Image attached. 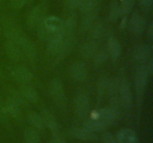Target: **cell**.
Returning a JSON list of instances; mask_svg holds the SVG:
<instances>
[{
  "label": "cell",
  "instance_id": "1",
  "mask_svg": "<svg viewBox=\"0 0 153 143\" xmlns=\"http://www.w3.org/2000/svg\"><path fill=\"white\" fill-rule=\"evenodd\" d=\"M116 95L120 105L125 108H130L132 104V94L128 83L125 79L114 80Z\"/></svg>",
  "mask_w": 153,
  "mask_h": 143
},
{
  "label": "cell",
  "instance_id": "2",
  "mask_svg": "<svg viewBox=\"0 0 153 143\" xmlns=\"http://www.w3.org/2000/svg\"><path fill=\"white\" fill-rule=\"evenodd\" d=\"M150 76L146 65L140 66L137 69L135 74V89L137 91V98H141L144 89L148 83V79Z\"/></svg>",
  "mask_w": 153,
  "mask_h": 143
},
{
  "label": "cell",
  "instance_id": "3",
  "mask_svg": "<svg viewBox=\"0 0 153 143\" xmlns=\"http://www.w3.org/2000/svg\"><path fill=\"white\" fill-rule=\"evenodd\" d=\"M15 43L19 46L22 55H25L30 60H34L36 57V49L31 40L22 34L17 37Z\"/></svg>",
  "mask_w": 153,
  "mask_h": 143
},
{
  "label": "cell",
  "instance_id": "4",
  "mask_svg": "<svg viewBox=\"0 0 153 143\" xmlns=\"http://www.w3.org/2000/svg\"><path fill=\"white\" fill-rule=\"evenodd\" d=\"M117 117V112L114 108H104L94 113L91 118L98 119L105 127L108 126L113 123Z\"/></svg>",
  "mask_w": 153,
  "mask_h": 143
},
{
  "label": "cell",
  "instance_id": "5",
  "mask_svg": "<svg viewBox=\"0 0 153 143\" xmlns=\"http://www.w3.org/2000/svg\"><path fill=\"white\" fill-rule=\"evenodd\" d=\"M49 94L57 104H61L64 100V91L62 82L58 78H55L50 82L49 86Z\"/></svg>",
  "mask_w": 153,
  "mask_h": 143
},
{
  "label": "cell",
  "instance_id": "6",
  "mask_svg": "<svg viewBox=\"0 0 153 143\" xmlns=\"http://www.w3.org/2000/svg\"><path fill=\"white\" fill-rule=\"evenodd\" d=\"M75 109L77 115L85 117L89 112L90 101L88 97L84 94H79L75 98Z\"/></svg>",
  "mask_w": 153,
  "mask_h": 143
},
{
  "label": "cell",
  "instance_id": "7",
  "mask_svg": "<svg viewBox=\"0 0 153 143\" xmlns=\"http://www.w3.org/2000/svg\"><path fill=\"white\" fill-rule=\"evenodd\" d=\"M11 75L20 83H27L32 80L31 72L25 66H17L11 70Z\"/></svg>",
  "mask_w": 153,
  "mask_h": 143
},
{
  "label": "cell",
  "instance_id": "8",
  "mask_svg": "<svg viewBox=\"0 0 153 143\" xmlns=\"http://www.w3.org/2000/svg\"><path fill=\"white\" fill-rule=\"evenodd\" d=\"M70 74L73 80L76 81H83L88 74L86 66L82 62L74 63L70 66Z\"/></svg>",
  "mask_w": 153,
  "mask_h": 143
},
{
  "label": "cell",
  "instance_id": "9",
  "mask_svg": "<svg viewBox=\"0 0 153 143\" xmlns=\"http://www.w3.org/2000/svg\"><path fill=\"white\" fill-rule=\"evenodd\" d=\"M152 53V49L148 45L140 44L134 48L132 52L133 57L140 62H145L150 57Z\"/></svg>",
  "mask_w": 153,
  "mask_h": 143
},
{
  "label": "cell",
  "instance_id": "10",
  "mask_svg": "<svg viewBox=\"0 0 153 143\" xmlns=\"http://www.w3.org/2000/svg\"><path fill=\"white\" fill-rule=\"evenodd\" d=\"M130 30L134 34L140 35L143 32L146 27V22L143 16L139 13H135L131 16L129 21Z\"/></svg>",
  "mask_w": 153,
  "mask_h": 143
},
{
  "label": "cell",
  "instance_id": "11",
  "mask_svg": "<svg viewBox=\"0 0 153 143\" xmlns=\"http://www.w3.org/2000/svg\"><path fill=\"white\" fill-rule=\"evenodd\" d=\"M70 133L74 138L84 141H91L97 139L95 132L87 128H76L70 130Z\"/></svg>",
  "mask_w": 153,
  "mask_h": 143
},
{
  "label": "cell",
  "instance_id": "12",
  "mask_svg": "<svg viewBox=\"0 0 153 143\" xmlns=\"http://www.w3.org/2000/svg\"><path fill=\"white\" fill-rule=\"evenodd\" d=\"M41 117L44 122L45 126L47 127L53 135L59 134L58 131V125L56 121V118L52 112L48 110H43L41 113Z\"/></svg>",
  "mask_w": 153,
  "mask_h": 143
},
{
  "label": "cell",
  "instance_id": "13",
  "mask_svg": "<svg viewBox=\"0 0 153 143\" xmlns=\"http://www.w3.org/2000/svg\"><path fill=\"white\" fill-rule=\"evenodd\" d=\"M5 50L7 57L11 60L19 61L22 58V53L19 46L15 42L7 40L5 43Z\"/></svg>",
  "mask_w": 153,
  "mask_h": 143
},
{
  "label": "cell",
  "instance_id": "14",
  "mask_svg": "<svg viewBox=\"0 0 153 143\" xmlns=\"http://www.w3.org/2000/svg\"><path fill=\"white\" fill-rule=\"evenodd\" d=\"M44 18V9L41 6H37V7H34L29 13L27 23L30 28H34Z\"/></svg>",
  "mask_w": 153,
  "mask_h": 143
},
{
  "label": "cell",
  "instance_id": "15",
  "mask_svg": "<svg viewBox=\"0 0 153 143\" xmlns=\"http://www.w3.org/2000/svg\"><path fill=\"white\" fill-rule=\"evenodd\" d=\"M43 24L48 30L51 32V34L54 32H57L63 29L64 22L56 16L45 17L43 20Z\"/></svg>",
  "mask_w": 153,
  "mask_h": 143
},
{
  "label": "cell",
  "instance_id": "16",
  "mask_svg": "<svg viewBox=\"0 0 153 143\" xmlns=\"http://www.w3.org/2000/svg\"><path fill=\"white\" fill-rule=\"evenodd\" d=\"M19 92L22 95L25 101L29 102H37L38 100V95L35 89L26 83H22L19 87Z\"/></svg>",
  "mask_w": 153,
  "mask_h": 143
},
{
  "label": "cell",
  "instance_id": "17",
  "mask_svg": "<svg viewBox=\"0 0 153 143\" xmlns=\"http://www.w3.org/2000/svg\"><path fill=\"white\" fill-rule=\"evenodd\" d=\"M116 138L118 143H135L137 141L135 133L129 129H123L120 130Z\"/></svg>",
  "mask_w": 153,
  "mask_h": 143
},
{
  "label": "cell",
  "instance_id": "18",
  "mask_svg": "<svg viewBox=\"0 0 153 143\" xmlns=\"http://www.w3.org/2000/svg\"><path fill=\"white\" fill-rule=\"evenodd\" d=\"M108 53L115 60L118 59L121 54V46L117 39L111 37L108 40Z\"/></svg>",
  "mask_w": 153,
  "mask_h": 143
},
{
  "label": "cell",
  "instance_id": "19",
  "mask_svg": "<svg viewBox=\"0 0 153 143\" xmlns=\"http://www.w3.org/2000/svg\"><path fill=\"white\" fill-rule=\"evenodd\" d=\"M4 105H5L6 111H7L8 116H11V117L16 118L20 115V106L10 99V98H7L5 101H4Z\"/></svg>",
  "mask_w": 153,
  "mask_h": 143
},
{
  "label": "cell",
  "instance_id": "20",
  "mask_svg": "<svg viewBox=\"0 0 153 143\" xmlns=\"http://www.w3.org/2000/svg\"><path fill=\"white\" fill-rule=\"evenodd\" d=\"M25 143H40V138L38 133L34 128H26L23 134Z\"/></svg>",
  "mask_w": 153,
  "mask_h": 143
},
{
  "label": "cell",
  "instance_id": "21",
  "mask_svg": "<svg viewBox=\"0 0 153 143\" xmlns=\"http://www.w3.org/2000/svg\"><path fill=\"white\" fill-rule=\"evenodd\" d=\"M28 120L33 128L38 130H42L44 128L45 125L41 116L36 113H30L28 116Z\"/></svg>",
  "mask_w": 153,
  "mask_h": 143
},
{
  "label": "cell",
  "instance_id": "22",
  "mask_svg": "<svg viewBox=\"0 0 153 143\" xmlns=\"http://www.w3.org/2000/svg\"><path fill=\"white\" fill-rule=\"evenodd\" d=\"M97 52V46L95 42L90 41L85 43L81 49V55L85 57H92Z\"/></svg>",
  "mask_w": 153,
  "mask_h": 143
},
{
  "label": "cell",
  "instance_id": "23",
  "mask_svg": "<svg viewBox=\"0 0 153 143\" xmlns=\"http://www.w3.org/2000/svg\"><path fill=\"white\" fill-rule=\"evenodd\" d=\"M43 20L36 26V28H37V34L38 38L43 42H45L48 41V40H49L51 36V32L45 26Z\"/></svg>",
  "mask_w": 153,
  "mask_h": 143
},
{
  "label": "cell",
  "instance_id": "24",
  "mask_svg": "<svg viewBox=\"0 0 153 143\" xmlns=\"http://www.w3.org/2000/svg\"><path fill=\"white\" fill-rule=\"evenodd\" d=\"M85 125L87 128L95 133L102 130L104 128H105V125L98 119H94V118H91L89 120L87 121Z\"/></svg>",
  "mask_w": 153,
  "mask_h": 143
},
{
  "label": "cell",
  "instance_id": "25",
  "mask_svg": "<svg viewBox=\"0 0 153 143\" xmlns=\"http://www.w3.org/2000/svg\"><path fill=\"white\" fill-rule=\"evenodd\" d=\"M121 14H122V12H121L120 6L117 2L113 3L111 5L110 13H109V17H110L111 20L112 22H115L119 19Z\"/></svg>",
  "mask_w": 153,
  "mask_h": 143
},
{
  "label": "cell",
  "instance_id": "26",
  "mask_svg": "<svg viewBox=\"0 0 153 143\" xmlns=\"http://www.w3.org/2000/svg\"><path fill=\"white\" fill-rule=\"evenodd\" d=\"M108 51L101 50L99 52H97L95 55L94 56V63L97 66H101L103 63L106 62L108 58Z\"/></svg>",
  "mask_w": 153,
  "mask_h": 143
},
{
  "label": "cell",
  "instance_id": "27",
  "mask_svg": "<svg viewBox=\"0 0 153 143\" xmlns=\"http://www.w3.org/2000/svg\"><path fill=\"white\" fill-rule=\"evenodd\" d=\"M110 81L109 79L106 77H101L98 80L97 83V87H98L99 93L102 94L105 91H108L110 85Z\"/></svg>",
  "mask_w": 153,
  "mask_h": 143
},
{
  "label": "cell",
  "instance_id": "28",
  "mask_svg": "<svg viewBox=\"0 0 153 143\" xmlns=\"http://www.w3.org/2000/svg\"><path fill=\"white\" fill-rule=\"evenodd\" d=\"M9 98L13 100V101H14L15 102L17 103L20 107L23 106V104L25 102V99L22 97V95H21L19 91L17 92V91L11 90L10 92V96H9Z\"/></svg>",
  "mask_w": 153,
  "mask_h": 143
},
{
  "label": "cell",
  "instance_id": "29",
  "mask_svg": "<svg viewBox=\"0 0 153 143\" xmlns=\"http://www.w3.org/2000/svg\"><path fill=\"white\" fill-rule=\"evenodd\" d=\"M121 12L123 14L126 15L131 10L134 4V0H120Z\"/></svg>",
  "mask_w": 153,
  "mask_h": 143
},
{
  "label": "cell",
  "instance_id": "30",
  "mask_svg": "<svg viewBox=\"0 0 153 143\" xmlns=\"http://www.w3.org/2000/svg\"><path fill=\"white\" fill-rule=\"evenodd\" d=\"M92 28L93 37H94V38H100V37H102L103 32H104V28H103L102 25H101V24H97V25H94Z\"/></svg>",
  "mask_w": 153,
  "mask_h": 143
},
{
  "label": "cell",
  "instance_id": "31",
  "mask_svg": "<svg viewBox=\"0 0 153 143\" xmlns=\"http://www.w3.org/2000/svg\"><path fill=\"white\" fill-rule=\"evenodd\" d=\"M102 139L103 143H118L117 138L109 132H105L102 135Z\"/></svg>",
  "mask_w": 153,
  "mask_h": 143
},
{
  "label": "cell",
  "instance_id": "32",
  "mask_svg": "<svg viewBox=\"0 0 153 143\" xmlns=\"http://www.w3.org/2000/svg\"><path fill=\"white\" fill-rule=\"evenodd\" d=\"M8 117V114L6 111L4 102L1 98H0V120L2 121V122H5L7 120Z\"/></svg>",
  "mask_w": 153,
  "mask_h": 143
},
{
  "label": "cell",
  "instance_id": "33",
  "mask_svg": "<svg viewBox=\"0 0 153 143\" xmlns=\"http://www.w3.org/2000/svg\"><path fill=\"white\" fill-rule=\"evenodd\" d=\"M85 0H67L68 4L72 7H79Z\"/></svg>",
  "mask_w": 153,
  "mask_h": 143
},
{
  "label": "cell",
  "instance_id": "34",
  "mask_svg": "<svg viewBox=\"0 0 153 143\" xmlns=\"http://www.w3.org/2000/svg\"><path fill=\"white\" fill-rule=\"evenodd\" d=\"M26 0H11V3L13 6L16 8H20L25 4Z\"/></svg>",
  "mask_w": 153,
  "mask_h": 143
},
{
  "label": "cell",
  "instance_id": "35",
  "mask_svg": "<svg viewBox=\"0 0 153 143\" xmlns=\"http://www.w3.org/2000/svg\"><path fill=\"white\" fill-rule=\"evenodd\" d=\"M139 1L144 8L150 9L152 7L153 0H139Z\"/></svg>",
  "mask_w": 153,
  "mask_h": 143
},
{
  "label": "cell",
  "instance_id": "36",
  "mask_svg": "<svg viewBox=\"0 0 153 143\" xmlns=\"http://www.w3.org/2000/svg\"><path fill=\"white\" fill-rule=\"evenodd\" d=\"M49 143H65L64 140L63 139L62 137L60 136V134H57V135H54L53 139L50 141Z\"/></svg>",
  "mask_w": 153,
  "mask_h": 143
},
{
  "label": "cell",
  "instance_id": "37",
  "mask_svg": "<svg viewBox=\"0 0 153 143\" xmlns=\"http://www.w3.org/2000/svg\"><path fill=\"white\" fill-rule=\"evenodd\" d=\"M148 36H149V38L150 40H152L153 38V23L151 22L149 24V27H148Z\"/></svg>",
  "mask_w": 153,
  "mask_h": 143
},
{
  "label": "cell",
  "instance_id": "38",
  "mask_svg": "<svg viewBox=\"0 0 153 143\" xmlns=\"http://www.w3.org/2000/svg\"><path fill=\"white\" fill-rule=\"evenodd\" d=\"M1 28H0V35H1Z\"/></svg>",
  "mask_w": 153,
  "mask_h": 143
},
{
  "label": "cell",
  "instance_id": "39",
  "mask_svg": "<svg viewBox=\"0 0 153 143\" xmlns=\"http://www.w3.org/2000/svg\"><path fill=\"white\" fill-rule=\"evenodd\" d=\"M1 69H0V76H1Z\"/></svg>",
  "mask_w": 153,
  "mask_h": 143
},
{
  "label": "cell",
  "instance_id": "40",
  "mask_svg": "<svg viewBox=\"0 0 153 143\" xmlns=\"http://www.w3.org/2000/svg\"><path fill=\"white\" fill-rule=\"evenodd\" d=\"M28 1H31V0H28Z\"/></svg>",
  "mask_w": 153,
  "mask_h": 143
},
{
  "label": "cell",
  "instance_id": "41",
  "mask_svg": "<svg viewBox=\"0 0 153 143\" xmlns=\"http://www.w3.org/2000/svg\"><path fill=\"white\" fill-rule=\"evenodd\" d=\"M94 1H98V0H94Z\"/></svg>",
  "mask_w": 153,
  "mask_h": 143
},
{
  "label": "cell",
  "instance_id": "42",
  "mask_svg": "<svg viewBox=\"0 0 153 143\" xmlns=\"http://www.w3.org/2000/svg\"><path fill=\"white\" fill-rule=\"evenodd\" d=\"M0 1H1V0H0Z\"/></svg>",
  "mask_w": 153,
  "mask_h": 143
}]
</instances>
